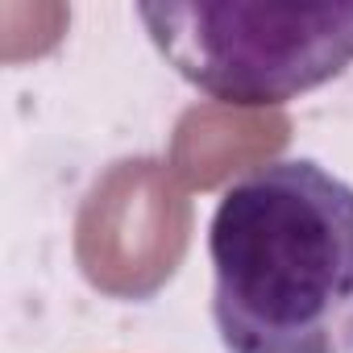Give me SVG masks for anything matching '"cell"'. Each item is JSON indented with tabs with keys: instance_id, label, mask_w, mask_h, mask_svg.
<instances>
[{
	"instance_id": "obj_3",
	"label": "cell",
	"mask_w": 353,
	"mask_h": 353,
	"mask_svg": "<svg viewBox=\"0 0 353 353\" xmlns=\"http://www.w3.org/2000/svg\"><path fill=\"white\" fill-rule=\"evenodd\" d=\"M192 245V200L162 158H121L75 216V266L108 299H154Z\"/></svg>"
},
{
	"instance_id": "obj_2",
	"label": "cell",
	"mask_w": 353,
	"mask_h": 353,
	"mask_svg": "<svg viewBox=\"0 0 353 353\" xmlns=\"http://www.w3.org/2000/svg\"><path fill=\"white\" fill-rule=\"evenodd\" d=\"M158 54L233 108H279L353 67V0L320 5H137Z\"/></svg>"
},
{
	"instance_id": "obj_4",
	"label": "cell",
	"mask_w": 353,
	"mask_h": 353,
	"mask_svg": "<svg viewBox=\"0 0 353 353\" xmlns=\"http://www.w3.org/2000/svg\"><path fill=\"white\" fill-rule=\"evenodd\" d=\"M291 141V121L279 108H233L216 100L192 104L170 133L166 166L183 188H221L241 170L270 166V158Z\"/></svg>"
},
{
	"instance_id": "obj_1",
	"label": "cell",
	"mask_w": 353,
	"mask_h": 353,
	"mask_svg": "<svg viewBox=\"0 0 353 353\" xmlns=\"http://www.w3.org/2000/svg\"><path fill=\"white\" fill-rule=\"evenodd\" d=\"M225 353H353V183L312 158L258 166L208 229Z\"/></svg>"
}]
</instances>
